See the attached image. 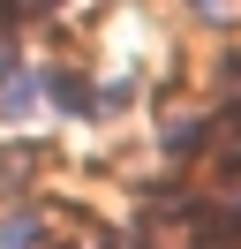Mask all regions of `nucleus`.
<instances>
[{
    "label": "nucleus",
    "mask_w": 241,
    "mask_h": 249,
    "mask_svg": "<svg viewBox=\"0 0 241 249\" xmlns=\"http://www.w3.org/2000/svg\"><path fill=\"white\" fill-rule=\"evenodd\" d=\"M23 113H30V76L0 68V121H23Z\"/></svg>",
    "instance_id": "1"
},
{
    "label": "nucleus",
    "mask_w": 241,
    "mask_h": 249,
    "mask_svg": "<svg viewBox=\"0 0 241 249\" xmlns=\"http://www.w3.org/2000/svg\"><path fill=\"white\" fill-rule=\"evenodd\" d=\"M204 136H219V151H226V166H241V106L226 113L219 128H204Z\"/></svg>",
    "instance_id": "4"
},
{
    "label": "nucleus",
    "mask_w": 241,
    "mask_h": 249,
    "mask_svg": "<svg viewBox=\"0 0 241 249\" xmlns=\"http://www.w3.org/2000/svg\"><path fill=\"white\" fill-rule=\"evenodd\" d=\"M0 234H8V242H38L45 227H38V219H30V212H15V219H0Z\"/></svg>",
    "instance_id": "5"
},
{
    "label": "nucleus",
    "mask_w": 241,
    "mask_h": 249,
    "mask_svg": "<svg viewBox=\"0 0 241 249\" xmlns=\"http://www.w3.org/2000/svg\"><path fill=\"white\" fill-rule=\"evenodd\" d=\"M166 151L196 159V151H204V121H196V113H173V121H166Z\"/></svg>",
    "instance_id": "2"
},
{
    "label": "nucleus",
    "mask_w": 241,
    "mask_h": 249,
    "mask_svg": "<svg viewBox=\"0 0 241 249\" xmlns=\"http://www.w3.org/2000/svg\"><path fill=\"white\" fill-rule=\"evenodd\" d=\"M196 8H204V16H226V0H196Z\"/></svg>",
    "instance_id": "6"
},
{
    "label": "nucleus",
    "mask_w": 241,
    "mask_h": 249,
    "mask_svg": "<svg viewBox=\"0 0 241 249\" xmlns=\"http://www.w3.org/2000/svg\"><path fill=\"white\" fill-rule=\"evenodd\" d=\"M45 83H53L45 98H53L60 113H90V91H83V76H45Z\"/></svg>",
    "instance_id": "3"
}]
</instances>
